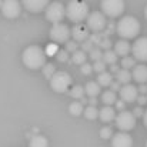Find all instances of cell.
Wrapping results in <instances>:
<instances>
[{
    "label": "cell",
    "instance_id": "e0dca14e",
    "mask_svg": "<svg viewBox=\"0 0 147 147\" xmlns=\"http://www.w3.org/2000/svg\"><path fill=\"white\" fill-rule=\"evenodd\" d=\"M98 117L103 123H110L116 119V110L111 106H103V109L98 110Z\"/></svg>",
    "mask_w": 147,
    "mask_h": 147
},
{
    "label": "cell",
    "instance_id": "d590c367",
    "mask_svg": "<svg viewBox=\"0 0 147 147\" xmlns=\"http://www.w3.org/2000/svg\"><path fill=\"white\" fill-rule=\"evenodd\" d=\"M80 71H82V74H90L92 71H93V66L92 64H87V63H84V64H82V67H80Z\"/></svg>",
    "mask_w": 147,
    "mask_h": 147
},
{
    "label": "cell",
    "instance_id": "b9f144b4",
    "mask_svg": "<svg viewBox=\"0 0 147 147\" xmlns=\"http://www.w3.org/2000/svg\"><path fill=\"white\" fill-rule=\"evenodd\" d=\"M136 101H139V104L140 106H143V104H146L147 103V96H142V94H139V97Z\"/></svg>",
    "mask_w": 147,
    "mask_h": 147
},
{
    "label": "cell",
    "instance_id": "4316f807",
    "mask_svg": "<svg viewBox=\"0 0 147 147\" xmlns=\"http://www.w3.org/2000/svg\"><path fill=\"white\" fill-rule=\"evenodd\" d=\"M84 117L86 119H89V120H94V119H97L98 117V110L96 109V106H89V107H86L84 109Z\"/></svg>",
    "mask_w": 147,
    "mask_h": 147
},
{
    "label": "cell",
    "instance_id": "6da1fadb",
    "mask_svg": "<svg viewBox=\"0 0 147 147\" xmlns=\"http://www.w3.org/2000/svg\"><path fill=\"white\" fill-rule=\"evenodd\" d=\"M22 60L24 66L32 70L43 69V66L46 64V53L40 46H29L23 51Z\"/></svg>",
    "mask_w": 147,
    "mask_h": 147
},
{
    "label": "cell",
    "instance_id": "8fae6325",
    "mask_svg": "<svg viewBox=\"0 0 147 147\" xmlns=\"http://www.w3.org/2000/svg\"><path fill=\"white\" fill-rule=\"evenodd\" d=\"M131 53H133V57L139 61H147V37H140L137 39L133 46H131Z\"/></svg>",
    "mask_w": 147,
    "mask_h": 147
},
{
    "label": "cell",
    "instance_id": "d4e9b609",
    "mask_svg": "<svg viewBox=\"0 0 147 147\" xmlns=\"http://www.w3.org/2000/svg\"><path fill=\"white\" fill-rule=\"evenodd\" d=\"M86 59H87V54H86L83 50H77V51H74L73 56H71L73 63H74V64H79V66L84 64V63H86Z\"/></svg>",
    "mask_w": 147,
    "mask_h": 147
},
{
    "label": "cell",
    "instance_id": "7bdbcfd3",
    "mask_svg": "<svg viewBox=\"0 0 147 147\" xmlns=\"http://www.w3.org/2000/svg\"><path fill=\"white\" fill-rule=\"evenodd\" d=\"M124 104H126V103H124L123 100H120V101L117 100V101H116V107H117L120 111H123V110H124Z\"/></svg>",
    "mask_w": 147,
    "mask_h": 147
},
{
    "label": "cell",
    "instance_id": "7c38bea8",
    "mask_svg": "<svg viewBox=\"0 0 147 147\" xmlns=\"http://www.w3.org/2000/svg\"><path fill=\"white\" fill-rule=\"evenodd\" d=\"M90 29L87 27V24H82V23H77L74 24V27L71 29V36L74 39V42L77 43H83L86 40H89V36H90Z\"/></svg>",
    "mask_w": 147,
    "mask_h": 147
},
{
    "label": "cell",
    "instance_id": "f1b7e54d",
    "mask_svg": "<svg viewBox=\"0 0 147 147\" xmlns=\"http://www.w3.org/2000/svg\"><path fill=\"white\" fill-rule=\"evenodd\" d=\"M84 94H86V92H84V89L82 87V86H74L71 90H70V96L73 98H82L84 97Z\"/></svg>",
    "mask_w": 147,
    "mask_h": 147
},
{
    "label": "cell",
    "instance_id": "ffe728a7",
    "mask_svg": "<svg viewBox=\"0 0 147 147\" xmlns=\"http://www.w3.org/2000/svg\"><path fill=\"white\" fill-rule=\"evenodd\" d=\"M116 79H117V82L120 83V84H130V80L133 79V76H131V73L129 71V70H126V69H120L119 71H117V74H116Z\"/></svg>",
    "mask_w": 147,
    "mask_h": 147
},
{
    "label": "cell",
    "instance_id": "30bf717a",
    "mask_svg": "<svg viewBox=\"0 0 147 147\" xmlns=\"http://www.w3.org/2000/svg\"><path fill=\"white\" fill-rule=\"evenodd\" d=\"M106 24H107V22H106V16L103 14V13H100V11H93V13H90L89 14V17H87V27L90 29V30H93V32H101L103 29H106Z\"/></svg>",
    "mask_w": 147,
    "mask_h": 147
},
{
    "label": "cell",
    "instance_id": "7a4b0ae2",
    "mask_svg": "<svg viewBox=\"0 0 147 147\" xmlns=\"http://www.w3.org/2000/svg\"><path fill=\"white\" fill-rule=\"evenodd\" d=\"M117 33L120 37L129 40V39H134L139 32H140V23L136 17L133 16H124L119 23H117Z\"/></svg>",
    "mask_w": 147,
    "mask_h": 147
},
{
    "label": "cell",
    "instance_id": "f6af8a7d",
    "mask_svg": "<svg viewBox=\"0 0 147 147\" xmlns=\"http://www.w3.org/2000/svg\"><path fill=\"white\" fill-rule=\"evenodd\" d=\"M110 70H111V73H116V74H117V71H119L120 69L117 67V64H113V66L110 67Z\"/></svg>",
    "mask_w": 147,
    "mask_h": 147
},
{
    "label": "cell",
    "instance_id": "8d00e7d4",
    "mask_svg": "<svg viewBox=\"0 0 147 147\" xmlns=\"http://www.w3.org/2000/svg\"><path fill=\"white\" fill-rule=\"evenodd\" d=\"M66 50H67V51H73V53L77 51V43H76L74 40H73V42H67V43H66Z\"/></svg>",
    "mask_w": 147,
    "mask_h": 147
},
{
    "label": "cell",
    "instance_id": "ac0fdd59",
    "mask_svg": "<svg viewBox=\"0 0 147 147\" xmlns=\"http://www.w3.org/2000/svg\"><path fill=\"white\" fill-rule=\"evenodd\" d=\"M130 51H131V46H130V43H129L127 40H119V42L114 45V53H116L117 56L126 57Z\"/></svg>",
    "mask_w": 147,
    "mask_h": 147
},
{
    "label": "cell",
    "instance_id": "5bb4252c",
    "mask_svg": "<svg viewBox=\"0 0 147 147\" xmlns=\"http://www.w3.org/2000/svg\"><path fill=\"white\" fill-rule=\"evenodd\" d=\"M50 0H22V4L24 6L26 10L32 13H40L47 9Z\"/></svg>",
    "mask_w": 147,
    "mask_h": 147
},
{
    "label": "cell",
    "instance_id": "836d02e7",
    "mask_svg": "<svg viewBox=\"0 0 147 147\" xmlns=\"http://www.w3.org/2000/svg\"><path fill=\"white\" fill-rule=\"evenodd\" d=\"M93 45H94V43H93L92 40H86V42H83V43H82V50H83L84 53H90L92 50L94 49V47H93Z\"/></svg>",
    "mask_w": 147,
    "mask_h": 147
},
{
    "label": "cell",
    "instance_id": "bcb514c9",
    "mask_svg": "<svg viewBox=\"0 0 147 147\" xmlns=\"http://www.w3.org/2000/svg\"><path fill=\"white\" fill-rule=\"evenodd\" d=\"M143 123H144V126L147 127V110L144 111V114H143Z\"/></svg>",
    "mask_w": 147,
    "mask_h": 147
},
{
    "label": "cell",
    "instance_id": "74e56055",
    "mask_svg": "<svg viewBox=\"0 0 147 147\" xmlns=\"http://www.w3.org/2000/svg\"><path fill=\"white\" fill-rule=\"evenodd\" d=\"M110 46H111V42L109 40V39H103L101 42H100V47H104V49H110Z\"/></svg>",
    "mask_w": 147,
    "mask_h": 147
},
{
    "label": "cell",
    "instance_id": "1f68e13d",
    "mask_svg": "<svg viewBox=\"0 0 147 147\" xmlns=\"http://www.w3.org/2000/svg\"><path fill=\"white\" fill-rule=\"evenodd\" d=\"M106 63L103 61V60H98V61H94V64H93V71H97L98 74L100 73H103V71H106Z\"/></svg>",
    "mask_w": 147,
    "mask_h": 147
},
{
    "label": "cell",
    "instance_id": "44dd1931",
    "mask_svg": "<svg viewBox=\"0 0 147 147\" xmlns=\"http://www.w3.org/2000/svg\"><path fill=\"white\" fill-rule=\"evenodd\" d=\"M84 92L89 97H96L100 94V84L97 82H89L84 87Z\"/></svg>",
    "mask_w": 147,
    "mask_h": 147
},
{
    "label": "cell",
    "instance_id": "8992f818",
    "mask_svg": "<svg viewBox=\"0 0 147 147\" xmlns=\"http://www.w3.org/2000/svg\"><path fill=\"white\" fill-rule=\"evenodd\" d=\"M116 126L121 130V131H130L134 129L136 126V116L131 111L123 110L116 116Z\"/></svg>",
    "mask_w": 147,
    "mask_h": 147
},
{
    "label": "cell",
    "instance_id": "ee69618b",
    "mask_svg": "<svg viewBox=\"0 0 147 147\" xmlns=\"http://www.w3.org/2000/svg\"><path fill=\"white\" fill-rule=\"evenodd\" d=\"M89 104H90V106H96V104H97V100H96V97H90V98H89Z\"/></svg>",
    "mask_w": 147,
    "mask_h": 147
},
{
    "label": "cell",
    "instance_id": "7dc6e473",
    "mask_svg": "<svg viewBox=\"0 0 147 147\" xmlns=\"http://www.w3.org/2000/svg\"><path fill=\"white\" fill-rule=\"evenodd\" d=\"M144 16H146V19H147V6H146V9H144Z\"/></svg>",
    "mask_w": 147,
    "mask_h": 147
},
{
    "label": "cell",
    "instance_id": "c3c4849f",
    "mask_svg": "<svg viewBox=\"0 0 147 147\" xmlns=\"http://www.w3.org/2000/svg\"><path fill=\"white\" fill-rule=\"evenodd\" d=\"M1 4H3V0H0V9H1Z\"/></svg>",
    "mask_w": 147,
    "mask_h": 147
},
{
    "label": "cell",
    "instance_id": "e575fe53",
    "mask_svg": "<svg viewBox=\"0 0 147 147\" xmlns=\"http://www.w3.org/2000/svg\"><path fill=\"white\" fill-rule=\"evenodd\" d=\"M56 56H57L59 61H67L69 60V51L67 50H59Z\"/></svg>",
    "mask_w": 147,
    "mask_h": 147
},
{
    "label": "cell",
    "instance_id": "4fadbf2b",
    "mask_svg": "<svg viewBox=\"0 0 147 147\" xmlns=\"http://www.w3.org/2000/svg\"><path fill=\"white\" fill-rule=\"evenodd\" d=\"M120 98L124 101V103H131V101H136L139 97V89L133 84H124L121 89H120Z\"/></svg>",
    "mask_w": 147,
    "mask_h": 147
},
{
    "label": "cell",
    "instance_id": "83f0119b",
    "mask_svg": "<svg viewBox=\"0 0 147 147\" xmlns=\"http://www.w3.org/2000/svg\"><path fill=\"white\" fill-rule=\"evenodd\" d=\"M121 67L129 70V69H134L136 67V59L134 57H130V56H126L121 59Z\"/></svg>",
    "mask_w": 147,
    "mask_h": 147
},
{
    "label": "cell",
    "instance_id": "ba28073f",
    "mask_svg": "<svg viewBox=\"0 0 147 147\" xmlns=\"http://www.w3.org/2000/svg\"><path fill=\"white\" fill-rule=\"evenodd\" d=\"M64 16H66V7L59 1L50 3L47 6V9H46V19L49 22H51L53 24L60 23L64 19Z\"/></svg>",
    "mask_w": 147,
    "mask_h": 147
},
{
    "label": "cell",
    "instance_id": "3957f363",
    "mask_svg": "<svg viewBox=\"0 0 147 147\" xmlns=\"http://www.w3.org/2000/svg\"><path fill=\"white\" fill-rule=\"evenodd\" d=\"M89 6L84 0H70L66 7V16L76 24L89 17Z\"/></svg>",
    "mask_w": 147,
    "mask_h": 147
},
{
    "label": "cell",
    "instance_id": "484cf974",
    "mask_svg": "<svg viewBox=\"0 0 147 147\" xmlns=\"http://www.w3.org/2000/svg\"><path fill=\"white\" fill-rule=\"evenodd\" d=\"M69 111L73 114V116H80L82 113H84V107L80 101H74L69 106Z\"/></svg>",
    "mask_w": 147,
    "mask_h": 147
},
{
    "label": "cell",
    "instance_id": "ab89813d",
    "mask_svg": "<svg viewBox=\"0 0 147 147\" xmlns=\"http://www.w3.org/2000/svg\"><path fill=\"white\" fill-rule=\"evenodd\" d=\"M139 94L146 96L147 94V84H140V87H139Z\"/></svg>",
    "mask_w": 147,
    "mask_h": 147
},
{
    "label": "cell",
    "instance_id": "d6a6232c",
    "mask_svg": "<svg viewBox=\"0 0 147 147\" xmlns=\"http://www.w3.org/2000/svg\"><path fill=\"white\" fill-rule=\"evenodd\" d=\"M100 136H101L103 139H110V137H113V130H111V127H103V129L100 130Z\"/></svg>",
    "mask_w": 147,
    "mask_h": 147
},
{
    "label": "cell",
    "instance_id": "52a82bcc",
    "mask_svg": "<svg viewBox=\"0 0 147 147\" xmlns=\"http://www.w3.org/2000/svg\"><path fill=\"white\" fill-rule=\"evenodd\" d=\"M101 10L104 16L117 17L124 11V1L123 0H101Z\"/></svg>",
    "mask_w": 147,
    "mask_h": 147
},
{
    "label": "cell",
    "instance_id": "9a60e30c",
    "mask_svg": "<svg viewBox=\"0 0 147 147\" xmlns=\"http://www.w3.org/2000/svg\"><path fill=\"white\" fill-rule=\"evenodd\" d=\"M111 147H133V139L126 131L116 133L111 137Z\"/></svg>",
    "mask_w": 147,
    "mask_h": 147
},
{
    "label": "cell",
    "instance_id": "60d3db41",
    "mask_svg": "<svg viewBox=\"0 0 147 147\" xmlns=\"http://www.w3.org/2000/svg\"><path fill=\"white\" fill-rule=\"evenodd\" d=\"M133 114H134L136 117H140V116H143V114H144V111L142 110V107H136V109L133 110Z\"/></svg>",
    "mask_w": 147,
    "mask_h": 147
},
{
    "label": "cell",
    "instance_id": "5b68a950",
    "mask_svg": "<svg viewBox=\"0 0 147 147\" xmlns=\"http://www.w3.org/2000/svg\"><path fill=\"white\" fill-rule=\"evenodd\" d=\"M71 34V30L69 29V26L63 24V23H56L51 26L50 29V39L54 42V43H67L69 42V37Z\"/></svg>",
    "mask_w": 147,
    "mask_h": 147
},
{
    "label": "cell",
    "instance_id": "681fc988",
    "mask_svg": "<svg viewBox=\"0 0 147 147\" xmlns=\"http://www.w3.org/2000/svg\"><path fill=\"white\" fill-rule=\"evenodd\" d=\"M146 147H147V142H146Z\"/></svg>",
    "mask_w": 147,
    "mask_h": 147
},
{
    "label": "cell",
    "instance_id": "7402d4cb",
    "mask_svg": "<svg viewBox=\"0 0 147 147\" xmlns=\"http://www.w3.org/2000/svg\"><path fill=\"white\" fill-rule=\"evenodd\" d=\"M101 101H103V104H104V106L116 104V101H117V96H116V93H114V92H111V90H106V92L101 94Z\"/></svg>",
    "mask_w": 147,
    "mask_h": 147
},
{
    "label": "cell",
    "instance_id": "603a6c76",
    "mask_svg": "<svg viewBox=\"0 0 147 147\" xmlns=\"http://www.w3.org/2000/svg\"><path fill=\"white\" fill-rule=\"evenodd\" d=\"M97 83L100 86H103V87H107V86H110L113 83V77H111V74L109 71H103V73L98 74Z\"/></svg>",
    "mask_w": 147,
    "mask_h": 147
},
{
    "label": "cell",
    "instance_id": "2e32d148",
    "mask_svg": "<svg viewBox=\"0 0 147 147\" xmlns=\"http://www.w3.org/2000/svg\"><path fill=\"white\" fill-rule=\"evenodd\" d=\"M133 79L140 83V84H146L147 83V66L144 64H139L133 69V73H131Z\"/></svg>",
    "mask_w": 147,
    "mask_h": 147
},
{
    "label": "cell",
    "instance_id": "f35d334b",
    "mask_svg": "<svg viewBox=\"0 0 147 147\" xmlns=\"http://www.w3.org/2000/svg\"><path fill=\"white\" fill-rule=\"evenodd\" d=\"M110 87H111V92H114V90H116V92H117V90L120 92V89H121V84H120V83L116 80V82H113V83L110 84Z\"/></svg>",
    "mask_w": 147,
    "mask_h": 147
},
{
    "label": "cell",
    "instance_id": "277c9868",
    "mask_svg": "<svg viewBox=\"0 0 147 147\" xmlns=\"http://www.w3.org/2000/svg\"><path fill=\"white\" fill-rule=\"evenodd\" d=\"M71 84V77L66 71H56L50 79V87L56 93H64Z\"/></svg>",
    "mask_w": 147,
    "mask_h": 147
},
{
    "label": "cell",
    "instance_id": "cb8c5ba5",
    "mask_svg": "<svg viewBox=\"0 0 147 147\" xmlns=\"http://www.w3.org/2000/svg\"><path fill=\"white\" fill-rule=\"evenodd\" d=\"M103 61H104L106 64H110V66L116 64V61H117V54L114 53V50H106V51L103 53Z\"/></svg>",
    "mask_w": 147,
    "mask_h": 147
},
{
    "label": "cell",
    "instance_id": "4dcf8cb0",
    "mask_svg": "<svg viewBox=\"0 0 147 147\" xmlns=\"http://www.w3.org/2000/svg\"><path fill=\"white\" fill-rule=\"evenodd\" d=\"M89 56H90V59L93 60V61H98V60H103V53H101V50L98 49H93L90 53H89Z\"/></svg>",
    "mask_w": 147,
    "mask_h": 147
},
{
    "label": "cell",
    "instance_id": "f546056e",
    "mask_svg": "<svg viewBox=\"0 0 147 147\" xmlns=\"http://www.w3.org/2000/svg\"><path fill=\"white\" fill-rule=\"evenodd\" d=\"M54 73H56V67H54V64H51V63H47V64H45L43 66V74H45V77L46 79H51L53 76H54Z\"/></svg>",
    "mask_w": 147,
    "mask_h": 147
},
{
    "label": "cell",
    "instance_id": "9c48e42d",
    "mask_svg": "<svg viewBox=\"0 0 147 147\" xmlns=\"http://www.w3.org/2000/svg\"><path fill=\"white\" fill-rule=\"evenodd\" d=\"M22 11V3L19 0H3L1 13L7 19H16Z\"/></svg>",
    "mask_w": 147,
    "mask_h": 147
},
{
    "label": "cell",
    "instance_id": "d6986e66",
    "mask_svg": "<svg viewBox=\"0 0 147 147\" xmlns=\"http://www.w3.org/2000/svg\"><path fill=\"white\" fill-rule=\"evenodd\" d=\"M29 147H49V142H47V139L45 136L36 134V136H32L30 137Z\"/></svg>",
    "mask_w": 147,
    "mask_h": 147
}]
</instances>
